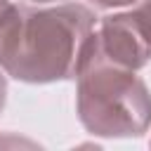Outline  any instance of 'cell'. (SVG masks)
Instances as JSON below:
<instances>
[{
  "label": "cell",
  "mask_w": 151,
  "mask_h": 151,
  "mask_svg": "<svg viewBox=\"0 0 151 151\" xmlns=\"http://www.w3.org/2000/svg\"><path fill=\"white\" fill-rule=\"evenodd\" d=\"M149 146H151V142H149Z\"/></svg>",
  "instance_id": "cell-9"
},
{
  "label": "cell",
  "mask_w": 151,
  "mask_h": 151,
  "mask_svg": "<svg viewBox=\"0 0 151 151\" xmlns=\"http://www.w3.org/2000/svg\"><path fill=\"white\" fill-rule=\"evenodd\" d=\"M97 17L80 2H7L0 7V68L5 76L45 85L73 80Z\"/></svg>",
  "instance_id": "cell-1"
},
{
  "label": "cell",
  "mask_w": 151,
  "mask_h": 151,
  "mask_svg": "<svg viewBox=\"0 0 151 151\" xmlns=\"http://www.w3.org/2000/svg\"><path fill=\"white\" fill-rule=\"evenodd\" d=\"M101 61L109 66L139 71L151 61V26L139 9L101 17L90 31L80 61ZM78 61V64H80Z\"/></svg>",
  "instance_id": "cell-3"
},
{
  "label": "cell",
  "mask_w": 151,
  "mask_h": 151,
  "mask_svg": "<svg viewBox=\"0 0 151 151\" xmlns=\"http://www.w3.org/2000/svg\"><path fill=\"white\" fill-rule=\"evenodd\" d=\"M26 2H33V5H54V2H64V0H26Z\"/></svg>",
  "instance_id": "cell-7"
},
{
  "label": "cell",
  "mask_w": 151,
  "mask_h": 151,
  "mask_svg": "<svg viewBox=\"0 0 151 151\" xmlns=\"http://www.w3.org/2000/svg\"><path fill=\"white\" fill-rule=\"evenodd\" d=\"M139 12H142V17L149 21V26H151V0H142V5L137 7Z\"/></svg>",
  "instance_id": "cell-6"
},
{
  "label": "cell",
  "mask_w": 151,
  "mask_h": 151,
  "mask_svg": "<svg viewBox=\"0 0 151 151\" xmlns=\"http://www.w3.org/2000/svg\"><path fill=\"white\" fill-rule=\"evenodd\" d=\"M7 2H9V0H0V7H2V5H7Z\"/></svg>",
  "instance_id": "cell-8"
},
{
  "label": "cell",
  "mask_w": 151,
  "mask_h": 151,
  "mask_svg": "<svg viewBox=\"0 0 151 151\" xmlns=\"http://www.w3.org/2000/svg\"><path fill=\"white\" fill-rule=\"evenodd\" d=\"M94 7L99 9H116V7H127V5H134L139 0H90Z\"/></svg>",
  "instance_id": "cell-4"
},
{
  "label": "cell",
  "mask_w": 151,
  "mask_h": 151,
  "mask_svg": "<svg viewBox=\"0 0 151 151\" xmlns=\"http://www.w3.org/2000/svg\"><path fill=\"white\" fill-rule=\"evenodd\" d=\"M76 111L94 137H142L151 127V92L137 71L85 59L76 71Z\"/></svg>",
  "instance_id": "cell-2"
},
{
  "label": "cell",
  "mask_w": 151,
  "mask_h": 151,
  "mask_svg": "<svg viewBox=\"0 0 151 151\" xmlns=\"http://www.w3.org/2000/svg\"><path fill=\"white\" fill-rule=\"evenodd\" d=\"M5 101H7V80H5V73L0 68V113L5 109Z\"/></svg>",
  "instance_id": "cell-5"
}]
</instances>
